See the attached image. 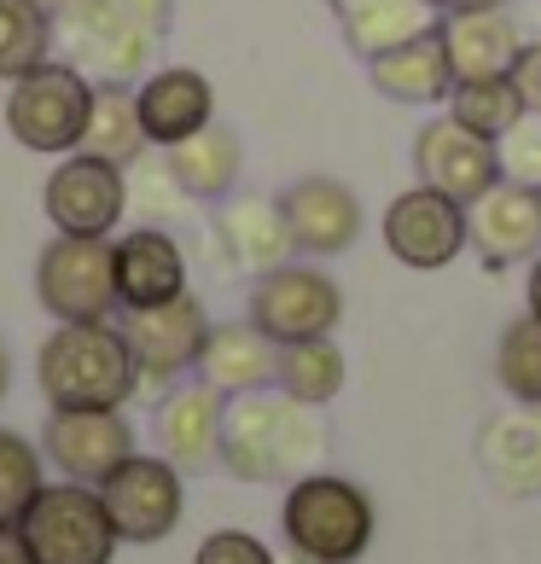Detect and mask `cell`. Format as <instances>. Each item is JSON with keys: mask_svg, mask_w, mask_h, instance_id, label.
<instances>
[{"mask_svg": "<svg viewBox=\"0 0 541 564\" xmlns=\"http://www.w3.org/2000/svg\"><path fill=\"white\" fill-rule=\"evenodd\" d=\"M134 111H140V129L152 145H181L186 134H198L204 122H216V88L204 70H186V65H170V70H152L134 88Z\"/></svg>", "mask_w": 541, "mask_h": 564, "instance_id": "cell-17", "label": "cell"}, {"mask_svg": "<svg viewBox=\"0 0 541 564\" xmlns=\"http://www.w3.org/2000/svg\"><path fill=\"white\" fill-rule=\"evenodd\" d=\"M88 106H94V82L76 65H35L30 76L12 82L7 94V129L24 152H76L82 129H88Z\"/></svg>", "mask_w": 541, "mask_h": 564, "instance_id": "cell-4", "label": "cell"}, {"mask_svg": "<svg viewBox=\"0 0 541 564\" xmlns=\"http://www.w3.org/2000/svg\"><path fill=\"white\" fill-rule=\"evenodd\" d=\"M372 88H379L385 99H397V106H443V99L454 94V58H448V41H443V24L420 30L413 41H402V47L379 53L367 65Z\"/></svg>", "mask_w": 541, "mask_h": 564, "instance_id": "cell-19", "label": "cell"}, {"mask_svg": "<svg viewBox=\"0 0 541 564\" xmlns=\"http://www.w3.org/2000/svg\"><path fill=\"white\" fill-rule=\"evenodd\" d=\"M122 338H129L140 384H175L186 367H198L204 338H210V315L186 291V297L163 308H122Z\"/></svg>", "mask_w": 541, "mask_h": 564, "instance_id": "cell-11", "label": "cell"}, {"mask_svg": "<svg viewBox=\"0 0 541 564\" xmlns=\"http://www.w3.org/2000/svg\"><path fill=\"white\" fill-rule=\"evenodd\" d=\"M35 297L58 326L76 321H111L117 315V257L111 239H76L58 234L35 257Z\"/></svg>", "mask_w": 541, "mask_h": 564, "instance_id": "cell-6", "label": "cell"}, {"mask_svg": "<svg viewBox=\"0 0 541 564\" xmlns=\"http://www.w3.org/2000/svg\"><path fill=\"white\" fill-rule=\"evenodd\" d=\"M443 41L454 58V76H512L524 35H518L507 7H484V12H443Z\"/></svg>", "mask_w": 541, "mask_h": 564, "instance_id": "cell-21", "label": "cell"}, {"mask_svg": "<svg viewBox=\"0 0 541 564\" xmlns=\"http://www.w3.org/2000/svg\"><path fill=\"white\" fill-rule=\"evenodd\" d=\"M0 564H35V553H30V541H24L18 524H0Z\"/></svg>", "mask_w": 541, "mask_h": 564, "instance_id": "cell-38", "label": "cell"}, {"mask_svg": "<svg viewBox=\"0 0 541 564\" xmlns=\"http://www.w3.org/2000/svg\"><path fill=\"white\" fill-rule=\"evenodd\" d=\"M58 47V24L41 0H0V82L30 76Z\"/></svg>", "mask_w": 541, "mask_h": 564, "instance_id": "cell-30", "label": "cell"}, {"mask_svg": "<svg viewBox=\"0 0 541 564\" xmlns=\"http://www.w3.org/2000/svg\"><path fill=\"white\" fill-rule=\"evenodd\" d=\"M535 198H541V186H535Z\"/></svg>", "mask_w": 541, "mask_h": 564, "instance_id": "cell-44", "label": "cell"}, {"mask_svg": "<svg viewBox=\"0 0 541 564\" xmlns=\"http://www.w3.org/2000/svg\"><path fill=\"white\" fill-rule=\"evenodd\" d=\"M280 210L291 227V245L303 257H344L361 239V198L332 175H303L280 193Z\"/></svg>", "mask_w": 541, "mask_h": 564, "instance_id": "cell-16", "label": "cell"}, {"mask_svg": "<svg viewBox=\"0 0 541 564\" xmlns=\"http://www.w3.org/2000/svg\"><path fill=\"white\" fill-rule=\"evenodd\" d=\"M251 321L268 344H309V338H332L344 321V291L326 268H309V262H280L257 274L251 285Z\"/></svg>", "mask_w": 541, "mask_h": 564, "instance_id": "cell-5", "label": "cell"}, {"mask_svg": "<svg viewBox=\"0 0 541 564\" xmlns=\"http://www.w3.org/2000/svg\"><path fill=\"white\" fill-rule=\"evenodd\" d=\"M99 500H106L117 541H140L152 547L181 524V507H186V489H181V466L170 459H152V454H129L122 466L99 484Z\"/></svg>", "mask_w": 541, "mask_h": 564, "instance_id": "cell-9", "label": "cell"}, {"mask_svg": "<svg viewBox=\"0 0 541 564\" xmlns=\"http://www.w3.org/2000/svg\"><path fill=\"white\" fill-rule=\"evenodd\" d=\"M129 170H134V181H140V210L145 216H170V210H181V181H175V170H170V158H163V163H152V158H140V163H129Z\"/></svg>", "mask_w": 541, "mask_h": 564, "instance_id": "cell-33", "label": "cell"}, {"mask_svg": "<svg viewBox=\"0 0 541 564\" xmlns=\"http://www.w3.org/2000/svg\"><path fill=\"white\" fill-rule=\"evenodd\" d=\"M344 379H349V361H344V349L332 338L285 344L280 361H274V384L291 395V402H303V408H326L332 395L344 390Z\"/></svg>", "mask_w": 541, "mask_h": 564, "instance_id": "cell-29", "label": "cell"}, {"mask_svg": "<svg viewBox=\"0 0 541 564\" xmlns=\"http://www.w3.org/2000/svg\"><path fill=\"white\" fill-rule=\"evenodd\" d=\"M454 7H461V12H484V7H507V0H454ZM448 7V12H454Z\"/></svg>", "mask_w": 541, "mask_h": 564, "instance_id": "cell-40", "label": "cell"}, {"mask_svg": "<svg viewBox=\"0 0 541 564\" xmlns=\"http://www.w3.org/2000/svg\"><path fill=\"white\" fill-rule=\"evenodd\" d=\"M7 384H12V355H7V344H0V395H7Z\"/></svg>", "mask_w": 541, "mask_h": 564, "instance_id": "cell-41", "label": "cell"}, {"mask_svg": "<svg viewBox=\"0 0 541 564\" xmlns=\"http://www.w3.org/2000/svg\"><path fill=\"white\" fill-rule=\"evenodd\" d=\"M477 454H484V471L501 495H512V500L541 495V408L495 413L484 436H477Z\"/></svg>", "mask_w": 541, "mask_h": 564, "instance_id": "cell-23", "label": "cell"}, {"mask_svg": "<svg viewBox=\"0 0 541 564\" xmlns=\"http://www.w3.org/2000/svg\"><path fill=\"white\" fill-rule=\"evenodd\" d=\"M372 500L361 484L332 471H309L285 489L280 507V530L285 547L297 553L303 564H356L372 547Z\"/></svg>", "mask_w": 541, "mask_h": 564, "instance_id": "cell-3", "label": "cell"}, {"mask_svg": "<svg viewBox=\"0 0 541 564\" xmlns=\"http://www.w3.org/2000/svg\"><path fill=\"white\" fill-rule=\"evenodd\" d=\"M41 7H47V12L58 18V12H71V7H88V0H41Z\"/></svg>", "mask_w": 541, "mask_h": 564, "instance_id": "cell-42", "label": "cell"}, {"mask_svg": "<svg viewBox=\"0 0 541 564\" xmlns=\"http://www.w3.org/2000/svg\"><path fill=\"white\" fill-rule=\"evenodd\" d=\"M466 245L477 250L484 268H518V262H535L541 250V198L535 186H518V181H495L484 198L466 204Z\"/></svg>", "mask_w": 541, "mask_h": 564, "instance_id": "cell-15", "label": "cell"}, {"mask_svg": "<svg viewBox=\"0 0 541 564\" xmlns=\"http://www.w3.org/2000/svg\"><path fill=\"white\" fill-rule=\"evenodd\" d=\"M524 303H530V315L541 321V250H535V262H530V285H524Z\"/></svg>", "mask_w": 541, "mask_h": 564, "instance_id": "cell-39", "label": "cell"}, {"mask_svg": "<svg viewBox=\"0 0 541 564\" xmlns=\"http://www.w3.org/2000/svg\"><path fill=\"white\" fill-rule=\"evenodd\" d=\"M385 250L402 268H448L466 250V204H454L436 186H408L385 210Z\"/></svg>", "mask_w": 541, "mask_h": 564, "instance_id": "cell-13", "label": "cell"}, {"mask_svg": "<svg viewBox=\"0 0 541 564\" xmlns=\"http://www.w3.org/2000/svg\"><path fill=\"white\" fill-rule=\"evenodd\" d=\"M512 88L524 94V111L541 117V41H524V53L512 65Z\"/></svg>", "mask_w": 541, "mask_h": 564, "instance_id": "cell-36", "label": "cell"}, {"mask_svg": "<svg viewBox=\"0 0 541 564\" xmlns=\"http://www.w3.org/2000/svg\"><path fill=\"white\" fill-rule=\"evenodd\" d=\"M216 234L227 245V257L257 268V274H268V268H280L291 250V227H285V210L280 198H221V216H216Z\"/></svg>", "mask_w": 541, "mask_h": 564, "instance_id": "cell-24", "label": "cell"}, {"mask_svg": "<svg viewBox=\"0 0 541 564\" xmlns=\"http://www.w3.org/2000/svg\"><path fill=\"white\" fill-rule=\"evenodd\" d=\"M501 175L518 181V186H541V129L530 117L501 140Z\"/></svg>", "mask_w": 541, "mask_h": 564, "instance_id": "cell-34", "label": "cell"}, {"mask_svg": "<svg viewBox=\"0 0 541 564\" xmlns=\"http://www.w3.org/2000/svg\"><path fill=\"white\" fill-rule=\"evenodd\" d=\"M193 564H274V553H268L251 530H216V535L198 541Z\"/></svg>", "mask_w": 541, "mask_h": 564, "instance_id": "cell-35", "label": "cell"}, {"mask_svg": "<svg viewBox=\"0 0 541 564\" xmlns=\"http://www.w3.org/2000/svg\"><path fill=\"white\" fill-rule=\"evenodd\" d=\"M274 361H280V344H268L251 321H227V326H210V338H204L198 379L216 384L221 395H245V390L274 384Z\"/></svg>", "mask_w": 541, "mask_h": 564, "instance_id": "cell-22", "label": "cell"}, {"mask_svg": "<svg viewBox=\"0 0 541 564\" xmlns=\"http://www.w3.org/2000/svg\"><path fill=\"white\" fill-rule=\"evenodd\" d=\"M495 379H501V390L512 402L541 408V321L530 308L501 332V344H495Z\"/></svg>", "mask_w": 541, "mask_h": 564, "instance_id": "cell-31", "label": "cell"}, {"mask_svg": "<svg viewBox=\"0 0 541 564\" xmlns=\"http://www.w3.org/2000/svg\"><path fill=\"white\" fill-rule=\"evenodd\" d=\"M448 117L461 122V129L501 145L530 111H524V94L512 88V76H461L448 94Z\"/></svg>", "mask_w": 541, "mask_h": 564, "instance_id": "cell-28", "label": "cell"}, {"mask_svg": "<svg viewBox=\"0 0 541 564\" xmlns=\"http://www.w3.org/2000/svg\"><path fill=\"white\" fill-rule=\"evenodd\" d=\"M170 170L181 181L186 198H210L221 204L227 193H234V181L245 170V152H239V134L227 129V122H204L198 134H186L181 145H170Z\"/></svg>", "mask_w": 541, "mask_h": 564, "instance_id": "cell-25", "label": "cell"}, {"mask_svg": "<svg viewBox=\"0 0 541 564\" xmlns=\"http://www.w3.org/2000/svg\"><path fill=\"white\" fill-rule=\"evenodd\" d=\"M35 379L47 408H122L140 390L129 338L111 321L58 326L35 355Z\"/></svg>", "mask_w": 541, "mask_h": 564, "instance_id": "cell-2", "label": "cell"}, {"mask_svg": "<svg viewBox=\"0 0 541 564\" xmlns=\"http://www.w3.org/2000/svg\"><path fill=\"white\" fill-rule=\"evenodd\" d=\"M332 7H338V30L349 41V53H361L367 65L436 24L431 18L436 7H425V0H332Z\"/></svg>", "mask_w": 541, "mask_h": 564, "instance_id": "cell-26", "label": "cell"}, {"mask_svg": "<svg viewBox=\"0 0 541 564\" xmlns=\"http://www.w3.org/2000/svg\"><path fill=\"white\" fill-rule=\"evenodd\" d=\"M58 24V47H71V65L94 82H117V88H134L140 70L152 65L158 41L152 30L129 24L111 0H88V7H71L53 18Z\"/></svg>", "mask_w": 541, "mask_h": 564, "instance_id": "cell-8", "label": "cell"}, {"mask_svg": "<svg viewBox=\"0 0 541 564\" xmlns=\"http://www.w3.org/2000/svg\"><path fill=\"white\" fill-rule=\"evenodd\" d=\"M326 431L303 402L280 390H245L221 413V466L239 484H280V477H309L303 466L321 459Z\"/></svg>", "mask_w": 541, "mask_h": 564, "instance_id": "cell-1", "label": "cell"}, {"mask_svg": "<svg viewBox=\"0 0 541 564\" xmlns=\"http://www.w3.org/2000/svg\"><path fill=\"white\" fill-rule=\"evenodd\" d=\"M47 489L41 477V448L18 431H0V524H24L35 495Z\"/></svg>", "mask_w": 541, "mask_h": 564, "instance_id": "cell-32", "label": "cell"}, {"mask_svg": "<svg viewBox=\"0 0 541 564\" xmlns=\"http://www.w3.org/2000/svg\"><path fill=\"white\" fill-rule=\"evenodd\" d=\"M18 530H24L35 564H111L117 553V524L99 489L88 484H47Z\"/></svg>", "mask_w": 541, "mask_h": 564, "instance_id": "cell-7", "label": "cell"}, {"mask_svg": "<svg viewBox=\"0 0 541 564\" xmlns=\"http://www.w3.org/2000/svg\"><path fill=\"white\" fill-rule=\"evenodd\" d=\"M111 7L129 18V24L152 30V35H170V18H175V0H111Z\"/></svg>", "mask_w": 541, "mask_h": 564, "instance_id": "cell-37", "label": "cell"}, {"mask_svg": "<svg viewBox=\"0 0 541 564\" xmlns=\"http://www.w3.org/2000/svg\"><path fill=\"white\" fill-rule=\"evenodd\" d=\"M117 257V308H163L186 297V257L163 227H134L111 239Z\"/></svg>", "mask_w": 541, "mask_h": 564, "instance_id": "cell-18", "label": "cell"}, {"mask_svg": "<svg viewBox=\"0 0 541 564\" xmlns=\"http://www.w3.org/2000/svg\"><path fill=\"white\" fill-rule=\"evenodd\" d=\"M221 413H227V395L216 384H181L158 402V443L163 459L181 471H204L210 459L221 454Z\"/></svg>", "mask_w": 541, "mask_h": 564, "instance_id": "cell-20", "label": "cell"}, {"mask_svg": "<svg viewBox=\"0 0 541 564\" xmlns=\"http://www.w3.org/2000/svg\"><path fill=\"white\" fill-rule=\"evenodd\" d=\"M425 7H436V12H448V7H454V0H425Z\"/></svg>", "mask_w": 541, "mask_h": 564, "instance_id": "cell-43", "label": "cell"}, {"mask_svg": "<svg viewBox=\"0 0 541 564\" xmlns=\"http://www.w3.org/2000/svg\"><path fill=\"white\" fill-rule=\"evenodd\" d=\"M41 210L58 234H76V239H111V227L129 210V181H122L117 163L106 158H88V152H71L58 170L41 186Z\"/></svg>", "mask_w": 541, "mask_h": 564, "instance_id": "cell-10", "label": "cell"}, {"mask_svg": "<svg viewBox=\"0 0 541 564\" xmlns=\"http://www.w3.org/2000/svg\"><path fill=\"white\" fill-rule=\"evenodd\" d=\"M41 448L65 471V484L99 489L134 454V425L122 420V408H53Z\"/></svg>", "mask_w": 541, "mask_h": 564, "instance_id": "cell-12", "label": "cell"}, {"mask_svg": "<svg viewBox=\"0 0 541 564\" xmlns=\"http://www.w3.org/2000/svg\"><path fill=\"white\" fill-rule=\"evenodd\" d=\"M145 129H140V111H134V88H117V82H99L94 88V106H88V129H82L76 152L88 158H106L117 170L145 158Z\"/></svg>", "mask_w": 541, "mask_h": 564, "instance_id": "cell-27", "label": "cell"}, {"mask_svg": "<svg viewBox=\"0 0 541 564\" xmlns=\"http://www.w3.org/2000/svg\"><path fill=\"white\" fill-rule=\"evenodd\" d=\"M413 175H420V186L448 193L454 204H472L501 181V145L461 129L454 117H436L413 140Z\"/></svg>", "mask_w": 541, "mask_h": 564, "instance_id": "cell-14", "label": "cell"}]
</instances>
